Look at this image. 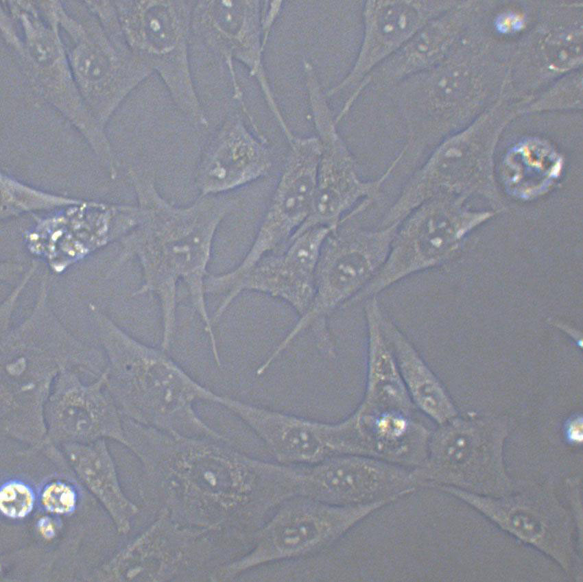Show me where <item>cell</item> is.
<instances>
[{
  "mask_svg": "<svg viewBox=\"0 0 583 582\" xmlns=\"http://www.w3.org/2000/svg\"><path fill=\"white\" fill-rule=\"evenodd\" d=\"M331 228L317 226L292 239L285 251L261 258L224 293L214 321L243 291L266 293L289 304L298 314L309 308L314 295L315 276L322 244Z\"/></svg>",
  "mask_w": 583,
  "mask_h": 582,
  "instance_id": "obj_7",
  "label": "cell"
},
{
  "mask_svg": "<svg viewBox=\"0 0 583 582\" xmlns=\"http://www.w3.org/2000/svg\"><path fill=\"white\" fill-rule=\"evenodd\" d=\"M394 502L337 506L296 495L283 501L254 537V547L227 569L233 574L250 567L311 557L333 547L362 521Z\"/></svg>",
  "mask_w": 583,
  "mask_h": 582,
  "instance_id": "obj_4",
  "label": "cell"
},
{
  "mask_svg": "<svg viewBox=\"0 0 583 582\" xmlns=\"http://www.w3.org/2000/svg\"><path fill=\"white\" fill-rule=\"evenodd\" d=\"M523 25L521 16L516 13H506L498 17L497 29L501 33H508L521 29Z\"/></svg>",
  "mask_w": 583,
  "mask_h": 582,
  "instance_id": "obj_19",
  "label": "cell"
},
{
  "mask_svg": "<svg viewBox=\"0 0 583 582\" xmlns=\"http://www.w3.org/2000/svg\"><path fill=\"white\" fill-rule=\"evenodd\" d=\"M34 494L31 487L20 481L4 483L0 491V509L11 519H22L28 516L34 506Z\"/></svg>",
  "mask_w": 583,
  "mask_h": 582,
  "instance_id": "obj_17",
  "label": "cell"
},
{
  "mask_svg": "<svg viewBox=\"0 0 583 582\" xmlns=\"http://www.w3.org/2000/svg\"><path fill=\"white\" fill-rule=\"evenodd\" d=\"M272 162L239 123L226 125L203 149L196 170L200 195H221L267 175Z\"/></svg>",
  "mask_w": 583,
  "mask_h": 582,
  "instance_id": "obj_12",
  "label": "cell"
},
{
  "mask_svg": "<svg viewBox=\"0 0 583 582\" xmlns=\"http://www.w3.org/2000/svg\"><path fill=\"white\" fill-rule=\"evenodd\" d=\"M399 223L377 228L357 221L353 210L327 235L319 256L315 289L308 310L272 351L278 356L302 332L311 328L318 347L334 352L328 326L329 316L358 295L385 263Z\"/></svg>",
  "mask_w": 583,
  "mask_h": 582,
  "instance_id": "obj_2",
  "label": "cell"
},
{
  "mask_svg": "<svg viewBox=\"0 0 583 582\" xmlns=\"http://www.w3.org/2000/svg\"><path fill=\"white\" fill-rule=\"evenodd\" d=\"M322 120L325 147L323 151H320L313 210L291 239L313 227L335 228L361 203L371 200L399 162L397 157L376 180L361 179L355 161L339 141L329 119Z\"/></svg>",
  "mask_w": 583,
  "mask_h": 582,
  "instance_id": "obj_10",
  "label": "cell"
},
{
  "mask_svg": "<svg viewBox=\"0 0 583 582\" xmlns=\"http://www.w3.org/2000/svg\"><path fill=\"white\" fill-rule=\"evenodd\" d=\"M433 8L425 1L367 3L366 35L358 72L372 71L429 21Z\"/></svg>",
  "mask_w": 583,
  "mask_h": 582,
  "instance_id": "obj_13",
  "label": "cell"
},
{
  "mask_svg": "<svg viewBox=\"0 0 583 582\" xmlns=\"http://www.w3.org/2000/svg\"><path fill=\"white\" fill-rule=\"evenodd\" d=\"M39 533L45 539L49 540L56 535L55 524L49 516H42L37 522Z\"/></svg>",
  "mask_w": 583,
  "mask_h": 582,
  "instance_id": "obj_20",
  "label": "cell"
},
{
  "mask_svg": "<svg viewBox=\"0 0 583 582\" xmlns=\"http://www.w3.org/2000/svg\"><path fill=\"white\" fill-rule=\"evenodd\" d=\"M450 21L428 22L400 49L373 71L370 80L379 88H389L427 70L442 56L453 40L455 25Z\"/></svg>",
  "mask_w": 583,
  "mask_h": 582,
  "instance_id": "obj_16",
  "label": "cell"
},
{
  "mask_svg": "<svg viewBox=\"0 0 583 582\" xmlns=\"http://www.w3.org/2000/svg\"><path fill=\"white\" fill-rule=\"evenodd\" d=\"M67 461L82 483L110 512L120 531L129 529L136 509L123 496L111 457L103 439L90 443L61 444Z\"/></svg>",
  "mask_w": 583,
  "mask_h": 582,
  "instance_id": "obj_15",
  "label": "cell"
},
{
  "mask_svg": "<svg viewBox=\"0 0 583 582\" xmlns=\"http://www.w3.org/2000/svg\"><path fill=\"white\" fill-rule=\"evenodd\" d=\"M139 191L149 217L145 249L153 272V287L162 304L165 345L175 321L180 280L187 285L214 344L204 281L215 232L230 210L232 202L220 195H200L191 205L179 207L163 198L152 182L139 186Z\"/></svg>",
  "mask_w": 583,
  "mask_h": 582,
  "instance_id": "obj_1",
  "label": "cell"
},
{
  "mask_svg": "<svg viewBox=\"0 0 583 582\" xmlns=\"http://www.w3.org/2000/svg\"><path fill=\"white\" fill-rule=\"evenodd\" d=\"M291 466L296 495L333 505L395 501L419 486L414 468L364 455L340 454Z\"/></svg>",
  "mask_w": 583,
  "mask_h": 582,
  "instance_id": "obj_6",
  "label": "cell"
},
{
  "mask_svg": "<svg viewBox=\"0 0 583 582\" xmlns=\"http://www.w3.org/2000/svg\"><path fill=\"white\" fill-rule=\"evenodd\" d=\"M47 437L61 444L90 443L105 437L123 440L106 374L89 380L60 372L45 406Z\"/></svg>",
  "mask_w": 583,
  "mask_h": 582,
  "instance_id": "obj_8",
  "label": "cell"
},
{
  "mask_svg": "<svg viewBox=\"0 0 583 582\" xmlns=\"http://www.w3.org/2000/svg\"><path fill=\"white\" fill-rule=\"evenodd\" d=\"M320 151L314 144L296 147L285 165L255 239L237 267L248 271L273 253L300 228L314 204Z\"/></svg>",
  "mask_w": 583,
  "mask_h": 582,
  "instance_id": "obj_9",
  "label": "cell"
},
{
  "mask_svg": "<svg viewBox=\"0 0 583 582\" xmlns=\"http://www.w3.org/2000/svg\"><path fill=\"white\" fill-rule=\"evenodd\" d=\"M40 501L47 511L66 515L75 509L77 494L71 485L62 481H53L43 489Z\"/></svg>",
  "mask_w": 583,
  "mask_h": 582,
  "instance_id": "obj_18",
  "label": "cell"
},
{
  "mask_svg": "<svg viewBox=\"0 0 583 582\" xmlns=\"http://www.w3.org/2000/svg\"><path fill=\"white\" fill-rule=\"evenodd\" d=\"M254 430L272 460L283 465H309L337 455L334 423L221 399Z\"/></svg>",
  "mask_w": 583,
  "mask_h": 582,
  "instance_id": "obj_11",
  "label": "cell"
},
{
  "mask_svg": "<svg viewBox=\"0 0 583 582\" xmlns=\"http://www.w3.org/2000/svg\"><path fill=\"white\" fill-rule=\"evenodd\" d=\"M379 321L416 408L439 423H444L453 417L455 410L451 400L414 345L383 308Z\"/></svg>",
  "mask_w": 583,
  "mask_h": 582,
  "instance_id": "obj_14",
  "label": "cell"
},
{
  "mask_svg": "<svg viewBox=\"0 0 583 582\" xmlns=\"http://www.w3.org/2000/svg\"><path fill=\"white\" fill-rule=\"evenodd\" d=\"M477 222L459 200L429 199L398 224L387 259L352 302L377 296L403 279L431 268L449 256Z\"/></svg>",
  "mask_w": 583,
  "mask_h": 582,
  "instance_id": "obj_5",
  "label": "cell"
},
{
  "mask_svg": "<svg viewBox=\"0 0 583 582\" xmlns=\"http://www.w3.org/2000/svg\"><path fill=\"white\" fill-rule=\"evenodd\" d=\"M582 426L581 420L572 422L569 426V435L571 439L575 441H580L582 439Z\"/></svg>",
  "mask_w": 583,
  "mask_h": 582,
  "instance_id": "obj_21",
  "label": "cell"
},
{
  "mask_svg": "<svg viewBox=\"0 0 583 582\" xmlns=\"http://www.w3.org/2000/svg\"><path fill=\"white\" fill-rule=\"evenodd\" d=\"M196 1L115 2L124 39L134 55L156 71L178 108L193 122L207 125L191 76L189 58Z\"/></svg>",
  "mask_w": 583,
  "mask_h": 582,
  "instance_id": "obj_3",
  "label": "cell"
}]
</instances>
